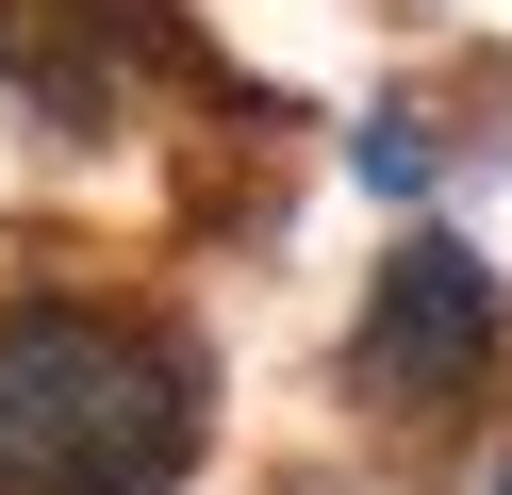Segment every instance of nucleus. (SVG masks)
<instances>
[{
	"instance_id": "obj_1",
	"label": "nucleus",
	"mask_w": 512,
	"mask_h": 495,
	"mask_svg": "<svg viewBox=\"0 0 512 495\" xmlns=\"http://www.w3.org/2000/svg\"><path fill=\"white\" fill-rule=\"evenodd\" d=\"M199 462V363L182 330L100 297L0 314V495H166Z\"/></svg>"
},
{
	"instance_id": "obj_2",
	"label": "nucleus",
	"mask_w": 512,
	"mask_h": 495,
	"mask_svg": "<svg viewBox=\"0 0 512 495\" xmlns=\"http://www.w3.org/2000/svg\"><path fill=\"white\" fill-rule=\"evenodd\" d=\"M512 347V297L479 248H446V231H413V248H380V297H364V396H397V413H446L463 380H496Z\"/></svg>"
},
{
	"instance_id": "obj_3",
	"label": "nucleus",
	"mask_w": 512,
	"mask_h": 495,
	"mask_svg": "<svg viewBox=\"0 0 512 495\" xmlns=\"http://www.w3.org/2000/svg\"><path fill=\"white\" fill-rule=\"evenodd\" d=\"M496 495H512V479H496Z\"/></svg>"
}]
</instances>
